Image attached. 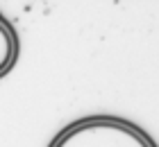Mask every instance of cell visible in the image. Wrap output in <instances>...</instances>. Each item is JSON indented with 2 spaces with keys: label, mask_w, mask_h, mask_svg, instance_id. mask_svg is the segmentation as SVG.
<instances>
[{
  "label": "cell",
  "mask_w": 159,
  "mask_h": 147,
  "mask_svg": "<svg viewBox=\"0 0 159 147\" xmlns=\"http://www.w3.org/2000/svg\"><path fill=\"white\" fill-rule=\"evenodd\" d=\"M16 52H18L16 36H14L11 27L5 20H0V77L11 68L14 59H16Z\"/></svg>",
  "instance_id": "2"
},
{
  "label": "cell",
  "mask_w": 159,
  "mask_h": 147,
  "mask_svg": "<svg viewBox=\"0 0 159 147\" xmlns=\"http://www.w3.org/2000/svg\"><path fill=\"white\" fill-rule=\"evenodd\" d=\"M50 147H152L148 138L134 127L111 120L93 118L68 127Z\"/></svg>",
  "instance_id": "1"
}]
</instances>
